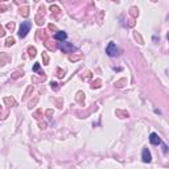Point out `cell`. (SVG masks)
Instances as JSON below:
<instances>
[{
  "label": "cell",
  "mask_w": 169,
  "mask_h": 169,
  "mask_svg": "<svg viewBox=\"0 0 169 169\" xmlns=\"http://www.w3.org/2000/svg\"><path fill=\"white\" fill-rule=\"evenodd\" d=\"M30 28H32V22L28 21V20L22 21L21 25H20V28H19V37H20V38H24L26 34L29 33Z\"/></svg>",
  "instance_id": "obj_1"
},
{
  "label": "cell",
  "mask_w": 169,
  "mask_h": 169,
  "mask_svg": "<svg viewBox=\"0 0 169 169\" xmlns=\"http://www.w3.org/2000/svg\"><path fill=\"white\" fill-rule=\"evenodd\" d=\"M106 53H107V56H110V57H116L119 54V49L116 47V44L115 42H109V45H107V48H106Z\"/></svg>",
  "instance_id": "obj_2"
},
{
  "label": "cell",
  "mask_w": 169,
  "mask_h": 169,
  "mask_svg": "<svg viewBox=\"0 0 169 169\" xmlns=\"http://www.w3.org/2000/svg\"><path fill=\"white\" fill-rule=\"evenodd\" d=\"M60 49L62 52H65V53H70L71 50H74V47L70 44V42H65V41H62V42H60Z\"/></svg>",
  "instance_id": "obj_3"
},
{
  "label": "cell",
  "mask_w": 169,
  "mask_h": 169,
  "mask_svg": "<svg viewBox=\"0 0 169 169\" xmlns=\"http://www.w3.org/2000/svg\"><path fill=\"white\" fill-rule=\"evenodd\" d=\"M141 159H143L144 163H151L152 156H151V152H149L148 148H144L143 149V153H141Z\"/></svg>",
  "instance_id": "obj_4"
},
{
  "label": "cell",
  "mask_w": 169,
  "mask_h": 169,
  "mask_svg": "<svg viewBox=\"0 0 169 169\" xmlns=\"http://www.w3.org/2000/svg\"><path fill=\"white\" fill-rule=\"evenodd\" d=\"M149 141H151V144H153V145H159L161 143V139L156 132H152L151 135H149Z\"/></svg>",
  "instance_id": "obj_5"
},
{
  "label": "cell",
  "mask_w": 169,
  "mask_h": 169,
  "mask_svg": "<svg viewBox=\"0 0 169 169\" xmlns=\"http://www.w3.org/2000/svg\"><path fill=\"white\" fill-rule=\"evenodd\" d=\"M54 38L56 40H58V41H65L67 38V33L66 32H64V30H60V32H57L56 34H54Z\"/></svg>",
  "instance_id": "obj_6"
},
{
  "label": "cell",
  "mask_w": 169,
  "mask_h": 169,
  "mask_svg": "<svg viewBox=\"0 0 169 169\" xmlns=\"http://www.w3.org/2000/svg\"><path fill=\"white\" fill-rule=\"evenodd\" d=\"M38 69H40V65H38V64H36V65H34V66H33V71H37Z\"/></svg>",
  "instance_id": "obj_7"
}]
</instances>
